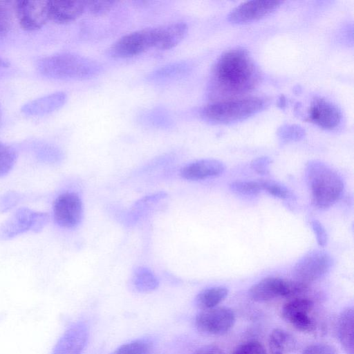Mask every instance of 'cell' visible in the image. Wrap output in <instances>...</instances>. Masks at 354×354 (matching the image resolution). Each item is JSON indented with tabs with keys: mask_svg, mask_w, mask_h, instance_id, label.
<instances>
[{
	"mask_svg": "<svg viewBox=\"0 0 354 354\" xmlns=\"http://www.w3.org/2000/svg\"><path fill=\"white\" fill-rule=\"evenodd\" d=\"M66 100V93L55 92L26 103L22 106L21 111L27 115H42L56 111Z\"/></svg>",
	"mask_w": 354,
	"mask_h": 354,
	"instance_id": "19",
	"label": "cell"
},
{
	"mask_svg": "<svg viewBox=\"0 0 354 354\" xmlns=\"http://www.w3.org/2000/svg\"><path fill=\"white\" fill-rule=\"evenodd\" d=\"M271 354H289L296 346L294 337L282 329H274L270 335L268 340Z\"/></svg>",
	"mask_w": 354,
	"mask_h": 354,
	"instance_id": "21",
	"label": "cell"
},
{
	"mask_svg": "<svg viewBox=\"0 0 354 354\" xmlns=\"http://www.w3.org/2000/svg\"><path fill=\"white\" fill-rule=\"evenodd\" d=\"M338 336L347 353L353 354V310L352 308H347L339 316Z\"/></svg>",
	"mask_w": 354,
	"mask_h": 354,
	"instance_id": "20",
	"label": "cell"
},
{
	"mask_svg": "<svg viewBox=\"0 0 354 354\" xmlns=\"http://www.w3.org/2000/svg\"><path fill=\"white\" fill-rule=\"evenodd\" d=\"M16 160V151L12 147L0 142V177L10 172Z\"/></svg>",
	"mask_w": 354,
	"mask_h": 354,
	"instance_id": "25",
	"label": "cell"
},
{
	"mask_svg": "<svg viewBox=\"0 0 354 354\" xmlns=\"http://www.w3.org/2000/svg\"><path fill=\"white\" fill-rule=\"evenodd\" d=\"M258 66L249 53L235 48L223 53L212 72L210 96L212 102L243 97L260 82Z\"/></svg>",
	"mask_w": 354,
	"mask_h": 354,
	"instance_id": "1",
	"label": "cell"
},
{
	"mask_svg": "<svg viewBox=\"0 0 354 354\" xmlns=\"http://www.w3.org/2000/svg\"><path fill=\"white\" fill-rule=\"evenodd\" d=\"M37 68L44 76L57 80L85 79L96 75L100 68L97 62L71 53L43 57Z\"/></svg>",
	"mask_w": 354,
	"mask_h": 354,
	"instance_id": "3",
	"label": "cell"
},
{
	"mask_svg": "<svg viewBox=\"0 0 354 354\" xmlns=\"http://www.w3.org/2000/svg\"><path fill=\"white\" fill-rule=\"evenodd\" d=\"M153 346L147 339H136L118 348L112 354H152Z\"/></svg>",
	"mask_w": 354,
	"mask_h": 354,
	"instance_id": "24",
	"label": "cell"
},
{
	"mask_svg": "<svg viewBox=\"0 0 354 354\" xmlns=\"http://www.w3.org/2000/svg\"><path fill=\"white\" fill-rule=\"evenodd\" d=\"M262 190H265L270 195L281 199H289L292 197V192L284 185L271 180H259Z\"/></svg>",
	"mask_w": 354,
	"mask_h": 354,
	"instance_id": "27",
	"label": "cell"
},
{
	"mask_svg": "<svg viewBox=\"0 0 354 354\" xmlns=\"http://www.w3.org/2000/svg\"><path fill=\"white\" fill-rule=\"evenodd\" d=\"M88 338L87 326L82 322H75L64 332L51 354H82Z\"/></svg>",
	"mask_w": 354,
	"mask_h": 354,
	"instance_id": "14",
	"label": "cell"
},
{
	"mask_svg": "<svg viewBox=\"0 0 354 354\" xmlns=\"http://www.w3.org/2000/svg\"><path fill=\"white\" fill-rule=\"evenodd\" d=\"M194 354H224V353L216 346L208 345L200 348Z\"/></svg>",
	"mask_w": 354,
	"mask_h": 354,
	"instance_id": "36",
	"label": "cell"
},
{
	"mask_svg": "<svg viewBox=\"0 0 354 354\" xmlns=\"http://www.w3.org/2000/svg\"><path fill=\"white\" fill-rule=\"evenodd\" d=\"M308 118L319 127L333 130L339 125L342 114L335 104L324 98L317 97L310 104Z\"/></svg>",
	"mask_w": 354,
	"mask_h": 354,
	"instance_id": "15",
	"label": "cell"
},
{
	"mask_svg": "<svg viewBox=\"0 0 354 354\" xmlns=\"http://www.w3.org/2000/svg\"><path fill=\"white\" fill-rule=\"evenodd\" d=\"M12 24L11 8L8 2L0 1V39L9 32Z\"/></svg>",
	"mask_w": 354,
	"mask_h": 354,
	"instance_id": "28",
	"label": "cell"
},
{
	"mask_svg": "<svg viewBox=\"0 0 354 354\" xmlns=\"http://www.w3.org/2000/svg\"><path fill=\"white\" fill-rule=\"evenodd\" d=\"M264 98L243 96L212 102L201 111V116L214 123H229L245 119L262 110Z\"/></svg>",
	"mask_w": 354,
	"mask_h": 354,
	"instance_id": "4",
	"label": "cell"
},
{
	"mask_svg": "<svg viewBox=\"0 0 354 354\" xmlns=\"http://www.w3.org/2000/svg\"><path fill=\"white\" fill-rule=\"evenodd\" d=\"M19 201V196L15 192H8L0 197V212L14 207Z\"/></svg>",
	"mask_w": 354,
	"mask_h": 354,
	"instance_id": "32",
	"label": "cell"
},
{
	"mask_svg": "<svg viewBox=\"0 0 354 354\" xmlns=\"http://www.w3.org/2000/svg\"><path fill=\"white\" fill-rule=\"evenodd\" d=\"M47 213L27 207L17 209L0 225V241L8 240L28 231L39 232L48 223Z\"/></svg>",
	"mask_w": 354,
	"mask_h": 354,
	"instance_id": "5",
	"label": "cell"
},
{
	"mask_svg": "<svg viewBox=\"0 0 354 354\" xmlns=\"http://www.w3.org/2000/svg\"><path fill=\"white\" fill-rule=\"evenodd\" d=\"M308 284L279 277H266L254 284L249 290L250 298L256 301H266L278 297H292L304 292Z\"/></svg>",
	"mask_w": 354,
	"mask_h": 354,
	"instance_id": "6",
	"label": "cell"
},
{
	"mask_svg": "<svg viewBox=\"0 0 354 354\" xmlns=\"http://www.w3.org/2000/svg\"><path fill=\"white\" fill-rule=\"evenodd\" d=\"M306 178L312 203L317 208L330 207L343 194L344 183L342 176L322 162L310 161L306 167Z\"/></svg>",
	"mask_w": 354,
	"mask_h": 354,
	"instance_id": "2",
	"label": "cell"
},
{
	"mask_svg": "<svg viewBox=\"0 0 354 354\" xmlns=\"http://www.w3.org/2000/svg\"><path fill=\"white\" fill-rule=\"evenodd\" d=\"M53 218L60 227L73 228L82 220V202L75 192H64L55 199L53 205Z\"/></svg>",
	"mask_w": 354,
	"mask_h": 354,
	"instance_id": "9",
	"label": "cell"
},
{
	"mask_svg": "<svg viewBox=\"0 0 354 354\" xmlns=\"http://www.w3.org/2000/svg\"><path fill=\"white\" fill-rule=\"evenodd\" d=\"M85 10V1H49L50 19L57 23L71 22Z\"/></svg>",
	"mask_w": 354,
	"mask_h": 354,
	"instance_id": "18",
	"label": "cell"
},
{
	"mask_svg": "<svg viewBox=\"0 0 354 354\" xmlns=\"http://www.w3.org/2000/svg\"><path fill=\"white\" fill-rule=\"evenodd\" d=\"M230 189L242 195H255L261 190L260 180H237L230 185Z\"/></svg>",
	"mask_w": 354,
	"mask_h": 354,
	"instance_id": "26",
	"label": "cell"
},
{
	"mask_svg": "<svg viewBox=\"0 0 354 354\" xmlns=\"http://www.w3.org/2000/svg\"><path fill=\"white\" fill-rule=\"evenodd\" d=\"M133 283L136 288L140 292L153 290L158 285L156 277L147 268H139L135 271Z\"/></svg>",
	"mask_w": 354,
	"mask_h": 354,
	"instance_id": "23",
	"label": "cell"
},
{
	"mask_svg": "<svg viewBox=\"0 0 354 354\" xmlns=\"http://www.w3.org/2000/svg\"><path fill=\"white\" fill-rule=\"evenodd\" d=\"M234 312L225 307L202 310L195 319L198 330L205 334L218 335L227 332L234 325Z\"/></svg>",
	"mask_w": 354,
	"mask_h": 354,
	"instance_id": "10",
	"label": "cell"
},
{
	"mask_svg": "<svg viewBox=\"0 0 354 354\" xmlns=\"http://www.w3.org/2000/svg\"><path fill=\"white\" fill-rule=\"evenodd\" d=\"M313 303L307 298H295L285 304L282 309V316L297 330L310 332L315 328L310 313Z\"/></svg>",
	"mask_w": 354,
	"mask_h": 354,
	"instance_id": "12",
	"label": "cell"
},
{
	"mask_svg": "<svg viewBox=\"0 0 354 354\" xmlns=\"http://www.w3.org/2000/svg\"><path fill=\"white\" fill-rule=\"evenodd\" d=\"M310 225L315 234L317 241L320 246H324L327 243V234L324 227L317 220L310 221Z\"/></svg>",
	"mask_w": 354,
	"mask_h": 354,
	"instance_id": "33",
	"label": "cell"
},
{
	"mask_svg": "<svg viewBox=\"0 0 354 354\" xmlns=\"http://www.w3.org/2000/svg\"><path fill=\"white\" fill-rule=\"evenodd\" d=\"M270 160L266 157L259 158L252 162V168L256 172L261 175H266L269 173Z\"/></svg>",
	"mask_w": 354,
	"mask_h": 354,
	"instance_id": "35",
	"label": "cell"
},
{
	"mask_svg": "<svg viewBox=\"0 0 354 354\" xmlns=\"http://www.w3.org/2000/svg\"><path fill=\"white\" fill-rule=\"evenodd\" d=\"M225 170V166L219 160L214 159H202L194 161L184 166L180 176L189 180H201L215 178Z\"/></svg>",
	"mask_w": 354,
	"mask_h": 354,
	"instance_id": "16",
	"label": "cell"
},
{
	"mask_svg": "<svg viewBox=\"0 0 354 354\" xmlns=\"http://www.w3.org/2000/svg\"><path fill=\"white\" fill-rule=\"evenodd\" d=\"M115 3L114 1H85L86 10L93 15H102L109 11Z\"/></svg>",
	"mask_w": 354,
	"mask_h": 354,
	"instance_id": "29",
	"label": "cell"
},
{
	"mask_svg": "<svg viewBox=\"0 0 354 354\" xmlns=\"http://www.w3.org/2000/svg\"><path fill=\"white\" fill-rule=\"evenodd\" d=\"M281 1H249L234 8L228 19L235 24H243L260 19L277 10Z\"/></svg>",
	"mask_w": 354,
	"mask_h": 354,
	"instance_id": "13",
	"label": "cell"
},
{
	"mask_svg": "<svg viewBox=\"0 0 354 354\" xmlns=\"http://www.w3.org/2000/svg\"><path fill=\"white\" fill-rule=\"evenodd\" d=\"M188 26L184 22H176L154 28L155 46L160 50L171 49L185 38Z\"/></svg>",
	"mask_w": 354,
	"mask_h": 354,
	"instance_id": "17",
	"label": "cell"
},
{
	"mask_svg": "<svg viewBox=\"0 0 354 354\" xmlns=\"http://www.w3.org/2000/svg\"><path fill=\"white\" fill-rule=\"evenodd\" d=\"M155 46L154 28L128 33L111 46L109 53L113 57L127 58L138 55Z\"/></svg>",
	"mask_w": 354,
	"mask_h": 354,
	"instance_id": "7",
	"label": "cell"
},
{
	"mask_svg": "<svg viewBox=\"0 0 354 354\" xmlns=\"http://www.w3.org/2000/svg\"><path fill=\"white\" fill-rule=\"evenodd\" d=\"M333 260L325 251L314 250L304 254L294 267V276L296 281L308 284L315 281L330 269Z\"/></svg>",
	"mask_w": 354,
	"mask_h": 354,
	"instance_id": "8",
	"label": "cell"
},
{
	"mask_svg": "<svg viewBox=\"0 0 354 354\" xmlns=\"http://www.w3.org/2000/svg\"><path fill=\"white\" fill-rule=\"evenodd\" d=\"M228 295V290L222 286L212 287L202 290L196 297V304L201 310L216 307Z\"/></svg>",
	"mask_w": 354,
	"mask_h": 354,
	"instance_id": "22",
	"label": "cell"
},
{
	"mask_svg": "<svg viewBox=\"0 0 354 354\" xmlns=\"http://www.w3.org/2000/svg\"><path fill=\"white\" fill-rule=\"evenodd\" d=\"M279 133L283 140L290 141L299 140L303 136L304 131L299 127L290 125L283 127Z\"/></svg>",
	"mask_w": 354,
	"mask_h": 354,
	"instance_id": "31",
	"label": "cell"
},
{
	"mask_svg": "<svg viewBox=\"0 0 354 354\" xmlns=\"http://www.w3.org/2000/svg\"><path fill=\"white\" fill-rule=\"evenodd\" d=\"M14 10L20 26L26 30L41 28L49 17V1H18Z\"/></svg>",
	"mask_w": 354,
	"mask_h": 354,
	"instance_id": "11",
	"label": "cell"
},
{
	"mask_svg": "<svg viewBox=\"0 0 354 354\" xmlns=\"http://www.w3.org/2000/svg\"><path fill=\"white\" fill-rule=\"evenodd\" d=\"M233 354H267V353L259 342L250 341L238 346Z\"/></svg>",
	"mask_w": 354,
	"mask_h": 354,
	"instance_id": "30",
	"label": "cell"
},
{
	"mask_svg": "<svg viewBox=\"0 0 354 354\" xmlns=\"http://www.w3.org/2000/svg\"><path fill=\"white\" fill-rule=\"evenodd\" d=\"M302 354H337L335 348L326 344H316L308 346Z\"/></svg>",
	"mask_w": 354,
	"mask_h": 354,
	"instance_id": "34",
	"label": "cell"
}]
</instances>
